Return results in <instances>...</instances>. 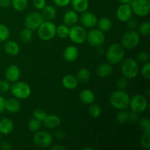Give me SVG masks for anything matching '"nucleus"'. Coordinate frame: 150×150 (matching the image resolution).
<instances>
[{
	"label": "nucleus",
	"mask_w": 150,
	"mask_h": 150,
	"mask_svg": "<svg viewBox=\"0 0 150 150\" xmlns=\"http://www.w3.org/2000/svg\"><path fill=\"white\" fill-rule=\"evenodd\" d=\"M120 43H112L107 49L106 59L111 64H117L121 62L125 56V51Z\"/></svg>",
	"instance_id": "nucleus-1"
},
{
	"label": "nucleus",
	"mask_w": 150,
	"mask_h": 150,
	"mask_svg": "<svg viewBox=\"0 0 150 150\" xmlns=\"http://www.w3.org/2000/svg\"><path fill=\"white\" fill-rule=\"evenodd\" d=\"M130 97L124 90L114 91L111 94L109 102L114 108L118 110L126 109L129 107Z\"/></svg>",
	"instance_id": "nucleus-2"
},
{
	"label": "nucleus",
	"mask_w": 150,
	"mask_h": 150,
	"mask_svg": "<svg viewBox=\"0 0 150 150\" xmlns=\"http://www.w3.org/2000/svg\"><path fill=\"white\" fill-rule=\"evenodd\" d=\"M121 72L123 76L127 79H132L138 76L139 72V63L136 60L127 58L121 62Z\"/></svg>",
	"instance_id": "nucleus-3"
},
{
	"label": "nucleus",
	"mask_w": 150,
	"mask_h": 150,
	"mask_svg": "<svg viewBox=\"0 0 150 150\" xmlns=\"http://www.w3.org/2000/svg\"><path fill=\"white\" fill-rule=\"evenodd\" d=\"M12 95L14 98L18 100H26L29 98L32 93V89L30 86L26 82L16 81L10 86V89Z\"/></svg>",
	"instance_id": "nucleus-4"
},
{
	"label": "nucleus",
	"mask_w": 150,
	"mask_h": 150,
	"mask_svg": "<svg viewBox=\"0 0 150 150\" xmlns=\"http://www.w3.org/2000/svg\"><path fill=\"white\" fill-rule=\"evenodd\" d=\"M57 26L50 21H44L38 29V35L41 40L48 41L57 35Z\"/></svg>",
	"instance_id": "nucleus-5"
},
{
	"label": "nucleus",
	"mask_w": 150,
	"mask_h": 150,
	"mask_svg": "<svg viewBox=\"0 0 150 150\" xmlns=\"http://www.w3.org/2000/svg\"><path fill=\"white\" fill-rule=\"evenodd\" d=\"M140 42V35L136 30H130L122 35L121 45L125 49L130 50L136 48Z\"/></svg>",
	"instance_id": "nucleus-6"
},
{
	"label": "nucleus",
	"mask_w": 150,
	"mask_h": 150,
	"mask_svg": "<svg viewBox=\"0 0 150 150\" xmlns=\"http://www.w3.org/2000/svg\"><path fill=\"white\" fill-rule=\"evenodd\" d=\"M132 12L139 17H145L150 12L149 0H132L130 4Z\"/></svg>",
	"instance_id": "nucleus-7"
},
{
	"label": "nucleus",
	"mask_w": 150,
	"mask_h": 150,
	"mask_svg": "<svg viewBox=\"0 0 150 150\" xmlns=\"http://www.w3.org/2000/svg\"><path fill=\"white\" fill-rule=\"evenodd\" d=\"M86 35L87 32L83 26L76 24L70 27L68 37L74 43L82 44L86 40Z\"/></svg>",
	"instance_id": "nucleus-8"
},
{
	"label": "nucleus",
	"mask_w": 150,
	"mask_h": 150,
	"mask_svg": "<svg viewBox=\"0 0 150 150\" xmlns=\"http://www.w3.org/2000/svg\"><path fill=\"white\" fill-rule=\"evenodd\" d=\"M86 41L89 45L93 48L102 46L105 41V37L103 32L99 29H93L87 32L86 35Z\"/></svg>",
	"instance_id": "nucleus-9"
},
{
	"label": "nucleus",
	"mask_w": 150,
	"mask_h": 150,
	"mask_svg": "<svg viewBox=\"0 0 150 150\" xmlns=\"http://www.w3.org/2000/svg\"><path fill=\"white\" fill-rule=\"evenodd\" d=\"M131 111L137 113H142L146 110L148 107V101L146 96L142 95H136L130 99L129 103Z\"/></svg>",
	"instance_id": "nucleus-10"
},
{
	"label": "nucleus",
	"mask_w": 150,
	"mask_h": 150,
	"mask_svg": "<svg viewBox=\"0 0 150 150\" xmlns=\"http://www.w3.org/2000/svg\"><path fill=\"white\" fill-rule=\"evenodd\" d=\"M33 142L40 148L48 147L52 144L53 137L48 131H37L33 136Z\"/></svg>",
	"instance_id": "nucleus-11"
},
{
	"label": "nucleus",
	"mask_w": 150,
	"mask_h": 150,
	"mask_svg": "<svg viewBox=\"0 0 150 150\" xmlns=\"http://www.w3.org/2000/svg\"><path fill=\"white\" fill-rule=\"evenodd\" d=\"M44 21L45 20L40 13L32 12V13H29L25 18L24 24L26 28L34 31L38 29Z\"/></svg>",
	"instance_id": "nucleus-12"
},
{
	"label": "nucleus",
	"mask_w": 150,
	"mask_h": 150,
	"mask_svg": "<svg viewBox=\"0 0 150 150\" xmlns=\"http://www.w3.org/2000/svg\"><path fill=\"white\" fill-rule=\"evenodd\" d=\"M81 13L80 21L82 26H83L85 29H92L97 26L98 19L96 15L88 11H84Z\"/></svg>",
	"instance_id": "nucleus-13"
},
{
	"label": "nucleus",
	"mask_w": 150,
	"mask_h": 150,
	"mask_svg": "<svg viewBox=\"0 0 150 150\" xmlns=\"http://www.w3.org/2000/svg\"><path fill=\"white\" fill-rule=\"evenodd\" d=\"M117 18L120 21L126 23L133 16V12L130 4H121L117 10Z\"/></svg>",
	"instance_id": "nucleus-14"
},
{
	"label": "nucleus",
	"mask_w": 150,
	"mask_h": 150,
	"mask_svg": "<svg viewBox=\"0 0 150 150\" xmlns=\"http://www.w3.org/2000/svg\"><path fill=\"white\" fill-rule=\"evenodd\" d=\"M21 76V72L20 68L17 65L12 64L10 65L5 70L4 76L5 79L10 83H14V82L18 81L20 79Z\"/></svg>",
	"instance_id": "nucleus-15"
},
{
	"label": "nucleus",
	"mask_w": 150,
	"mask_h": 150,
	"mask_svg": "<svg viewBox=\"0 0 150 150\" xmlns=\"http://www.w3.org/2000/svg\"><path fill=\"white\" fill-rule=\"evenodd\" d=\"M79 49L75 45H69L64 48L63 51V57L64 60L68 62H73L76 61L79 57Z\"/></svg>",
	"instance_id": "nucleus-16"
},
{
	"label": "nucleus",
	"mask_w": 150,
	"mask_h": 150,
	"mask_svg": "<svg viewBox=\"0 0 150 150\" xmlns=\"http://www.w3.org/2000/svg\"><path fill=\"white\" fill-rule=\"evenodd\" d=\"M61 119L56 114H47L46 117L43 120L42 122L45 127L48 129H56L61 125Z\"/></svg>",
	"instance_id": "nucleus-17"
},
{
	"label": "nucleus",
	"mask_w": 150,
	"mask_h": 150,
	"mask_svg": "<svg viewBox=\"0 0 150 150\" xmlns=\"http://www.w3.org/2000/svg\"><path fill=\"white\" fill-rule=\"evenodd\" d=\"M20 101L17 98H8L5 100L4 103V109L7 112L11 113V114H15L20 111L21 109Z\"/></svg>",
	"instance_id": "nucleus-18"
},
{
	"label": "nucleus",
	"mask_w": 150,
	"mask_h": 150,
	"mask_svg": "<svg viewBox=\"0 0 150 150\" xmlns=\"http://www.w3.org/2000/svg\"><path fill=\"white\" fill-rule=\"evenodd\" d=\"M79 15L76 11L74 10H67L63 16V21H64V24L67 25L69 27L73 26L77 23L79 21Z\"/></svg>",
	"instance_id": "nucleus-19"
},
{
	"label": "nucleus",
	"mask_w": 150,
	"mask_h": 150,
	"mask_svg": "<svg viewBox=\"0 0 150 150\" xmlns=\"http://www.w3.org/2000/svg\"><path fill=\"white\" fill-rule=\"evenodd\" d=\"M14 129V123L13 120L7 117H4L0 120V133L3 135L10 134Z\"/></svg>",
	"instance_id": "nucleus-20"
},
{
	"label": "nucleus",
	"mask_w": 150,
	"mask_h": 150,
	"mask_svg": "<svg viewBox=\"0 0 150 150\" xmlns=\"http://www.w3.org/2000/svg\"><path fill=\"white\" fill-rule=\"evenodd\" d=\"M113 72L112 64L110 63H102L97 67L96 74L100 78H106L109 76Z\"/></svg>",
	"instance_id": "nucleus-21"
},
{
	"label": "nucleus",
	"mask_w": 150,
	"mask_h": 150,
	"mask_svg": "<svg viewBox=\"0 0 150 150\" xmlns=\"http://www.w3.org/2000/svg\"><path fill=\"white\" fill-rule=\"evenodd\" d=\"M4 50L9 56H16L20 51V46L18 43L14 40H7L4 45Z\"/></svg>",
	"instance_id": "nucleus-22"
},
{
	"label": "nucleus",
	"mask_w": 150,
	"mask_h": 150,
	"mask_svg": "<svg viewBox=\"0 0 150 150\" xmlns=\"http://www.w3.org/2000/svg\"><path fill=\"white\" fill-rule=\"evenodd\" d=\"M62 83L65 89L72 90L77 87L78 84H79V81L76 79V76L71 74H68L63 77Z\"/></svg>",
	"instance_id": "nucleus-23"
},
{
	"label": "nucleus",
	"mask_w": 150,
	"mask_h": 150,
	"mask_svg": "<svg viewBox=\"0 0 150 150\" xmlns=\"http://www.w3.org/2000/svg\"><path fill=\"white\" fill-rule=\"evenodd\" d=\"M80 100L86 105H90L95 102V95L91 89H84L80 92L79 95Z\"/></svg>",
	"instance_id": "nucleus-24"
},
{
	"label": "nucleus",
	"mask_w": 150,
	"mask_h": 150,
	"mask_svg": "<svg viewBox=\"0 0 150 150\" xmlns=\"http://www.w3.org/2000/svg\"><path fill=\"white\" fill-rule=\"evenodd\" d=\"M42 16L45 21H51L54 20L57 16V10L55 7L52 5H45L42 9Z\"/></svg>",
	"instance_id": "nucleus-25"
},
{
	"label": "nucleus",
	"mask_w": 150,
	"mask_h": 150,
	"mask_svg": "<svg viewBox=\"0 0 150 150\" xmlns=\"http://www.w3.org/2000/svg\"><path fill=\"white\" fill-rule=\"evenodd\" d=\"M70 3L73 10L77 13L86 11L89 7V0H71Z\"/></svg>",
	"instance_id": "nucleus-26"
},
{
	"label": "nucleus",
	"mask_w": 150,
	"mask_h": 150,
	"mask_svg": "<svg viewBox=\"0 0 150 150\" xmlns=\"http://www.w3.org/2000/svg\"><path fill=\"white\" fill-rule=\"evenodd\" d=\"M97 26H98V29L102 32H108L112 29L113 23L111 19H109L108 18L103 17L98 21Z\"/></svg>",
	"instance_id": "nucleus-27"
},
{
	"label": "nucleus",
	"mask_w": 150,
	"mask_h": 150,
	"mask_svg": "<svg viewBox=\"0 0 150 150\" xmlns=\"http://www.w3.org/2000/svg\"><path fill=\"white\" fill-rule=\"evenodd\" d=\"M76 79H78L79 82L81 83H86L91 78V73L89 70L85 67H82L79 71L77 72L76 74Z\"/></svg>",
	"instance_id": "nucleus-28"
},
{
	"label": "nucleus",
	"mask_w": 150,
	"mask_h": 150,
	"mask_svg": "<svg viewBox=\"0 0 150 150\" xmlns=\"http://www.w3.org/2000/svg\"><path fill=\"white\" fill-rule=\"evenodd\" d=\"M11 5L15 10L22 12L28 6V0H11Z\"/></svg>",
	"instance_id": "nucleus-29"
},
{
	"label": "nucleus",
	"mask_w": 150,
	"mask_h": 150,
	"mask_svg": "<svg viewBox=\"0 0 150 150\" xmlns=\"http://www.w3.org/2000/svg\"><path fill=\"white\" fill-rule=\"evenodd\" d=\"M69 30H70V27L65 24L59 25V26H57V36L60 38H68L69 35Z\"/></svg>",
	"instance_id": "nucleus-30"
},
{
	"label": "nucleus",
	"mask_w": 150,
	"mask_h": 150,
	"mask_svg": "<svg viewBox=\"0 0 150 150\" xmlns=\"http://www.w3.org/2000/svg\"><path fill=\"white\" fill-rule=\"evenodd\" d=\"M101 113H102V109L99 105L94 103L89 105V114L92 118H98L101 115Z\"/></svg>",
	"instance_id": "nucleus-31"
},
{
	"label": "nucleus",
	"mask_w": 150,
	"mask_h": 150,
	"mask_svg": "<svg viewBox=\"0 0 150 150\" xmlns=\"http://www.w3.org/2000/svg\"><path fill=\"white\" fill-rule=\"evenodd\" d=\"M27 127L28 129H29L31 132L35 133V132L38 131V130L40 129L41 122L39 121L38 120H37V119L32 117V118H31L30 120H29V122H28Z\"/></svg>",
	"instance_id": "nucleus-32"
},
{
	"label": "nucleus",
	"mask_w": 150,
	"mask_h": 150,
	"mask_svg": "<svg viewBox=\"0 0 150 150\" xmlns=\"http://www.w3.org/2000/svg\"><path fill=\"white\" fill-rule=\"evenodd\" d=\"M32 30L25 27L24 29H22L20 32V38L22 40V42L24 43H27L29 41H31L32 38Z\"/></svg>",
	"instance_id": "nucleus-33"
},
{
	"label": "nucleus",
	"mask_w": 150,
	"mask_h": 150,
	"mask_svg": "<svg viewBox=\"0 0 150 150\" xmlns=\"http://www.w3.org/2000/svg\"><path fill=\"white\" fill-rule=\"evenodd\" d=\"M10 29L6 25L0 23V42L7 41L10 38Z\"/></svg>",
	"instance_id": "nucleus-34"
},
{
	"label": "nucleus",
	"mask_w": 150,
	"mask_h": 150,
	"mask_svg": "<svg viewBox=\"0 0 150 150\" xmlns=\"http://www.w3.org/2000/svg\"><path fill=\"white\" fill-rule=\"evenodd\" d=\"M120 112L117 115V121L119 124L124 125L128 122V114L129 111H126L125 109L120 110Z\"/></svg>",
	"instance_id": "nucleus-35"
},
{
	"label": "nucleus",
	"mask_w": 150,
	"mask_h": 150,
	"mask_svg": "<svg viewBox=\"0 0 150 150\" xmlns=\"http://www.w3.org/2000/svg\"><path fill=\"white\" fill-rule=\"evenodd\" d=\"M139 34L142 36H149L150 34V23L149 21H144L138 26Z\"/></svg>",
	"instance_id": "nucleus-36"
},
{
	"label": "nucleus",
	"mask_w": 150,
	"mask_h": 150,
	"mask_svg": "<svg viewBox=\"0 0 150 150\" xmlns=\"http://www.w3.org/2000/svg\"><path fill=\"white\" fill-rule=\"evenodd\" d=\"M141 145L144 149H150V130L149 131H144L142 138H141Z\"/></svg>",
	"instance_id": "nucleus-37"
},
{
	"label": "nucleus",
	"mask_w": 150,
	"mask_h": 150,
	"mask_svg": "<svg viewBox=\"0 0 150 150\" xmlns=\"http://www.w3.org/2000/svg\"><path fill=\"white\" fill-rule=\"evenodd\" d=\"M127 85H128V79L125 77L119 78L117 79V82H116V86H117V89L120 90H124L127 88Z\"/></svg>",
	"instance_id": "nucleus-38"
},
{
	"label": "nucleus",
	"mask_w": 150,
	"mask_h": 150,
	"mask_svg": "<svg viewBox=\"0 0 150 150\" xmlns=\"http://www.w3.org/2000/svg\"><path fill=\"white\" fill-rule=\"evenodd\" d=\"M47 114L44 110L41 109V108H37L33 111V117L37 119L39 121L42 122L44 119L46 117Z\"/></svg>",
	"instance_id": "nucleus-39"
},
{
	"label": "nucleus",
	"mask_w": 150,
	"mask_h": 150,
	"mask_svg": "<svg viewBox=\"0 0 150 150\" xmlns=\"http://www.w3.org/2000/svg\"><path fill=\"white\" fill-rule=\"evenodd\" d=\"M141 73H142V77L144 78L146 80H149L150 78V63L149 62L144 63L141 70Z\"/></svg>",
	"instance_id": "nucleus-40"
},
{
	"label": "nucleus",
	"mask_w": 150,
	"mask_h": 150,
	"mask_svg": "<svg viewBox=\"0 0 150 150\" xmlns=\"http://www.w3.org/2000/svg\"><path fill=\"white\" fill-rule=\"evenodd\" d=\"M139 125L140 128L144 131H149L150 130V122L148 118H142L139 120Z\"/></svg>",
	"instance_id": "nucleus-41"
},
{
	"label": "nucleus",
	"mask_w": 150,
	"mask_h": 150,
	"mask_svg": "<svg viewBox=\"0 0 150 150\" xmlns=\"http://www.w3.org/2000/svg\"><path fill=\"white\" fill-rule=\"evenodd\" d=\"M149 55L146 51H141L137 54V61L142 63H146L149 62Z\"/></svg>",
	"instance_id": "nucleus-42"
},
{
	"label": "nucleus",
	"mask_w": 150,
	"mask_h": 150,
	"mask_svg": "<svg viewBox=\"0 0 150 150\" xmlns=\"http://www.w3.org/2000/svg\"><path fill=\"white\" fill-rule=\"evenodd\" d=\"M10 89V82L7 80H0V92L7 93Z\"/></svg>",
	"instance_id": "nucleus-43"
},
{
	"label": "nucleus",
	"mask_w": 150,
	"mask_h": 150,
	"mask_svg": "<svg viewBox=\"0 0 150 150\" xmlns=\"http://www.w3.org/2000/svg\"><path fill=\"white\" fill-rule=\"evenodd\" d=\"M126 23H127V26L130 30H136V29H137L139 26L138 21L133 18H130Z\"/></svg>",
	"instance_id": "nucleus-44"
},
{
	"label": "nucleus",
	"mask_w": 150,
	"mask_h": 150,
	"mask_svg": "<svg viewBox=\"0 0 150 150\" xmlns=\"http://www.w3.org/2000/svg\"><path fill=\"white\" fill-rule=\"evenodd\" d=\"M32 4L36 9L42 10L46 5V1L45 0H32Z\"/></svg>",
	"instance_id": "nucleus-45"
},
{
	"label": "nucleus",
	"mask_w": 150,
	"mask_h": 150,
	"mask_svg": "<svg viewBox=\"0 0 150 150\" xmlns=\"http://www.w3.org/2000/svg\"><path fill=\"white\" fill-rule=\"evenodd\" d=\"M138 120H139V113L133 111H130L128 114V122L131 123H136L137 122Z\"/></svg>",
	"instance_id": "nucleus-46"
},
{
	"label": "nucleus",
	"mask_w": 150,
	"mask_h": 150,
	"mask_svg": "<svg viewBox=\"0 0 150 150\" xmlns=\"http://www.w3.org/2000/svg\"><path fill=\"white\" fill-rule=\"evenodd\" d=\"M53 1L58 7H64L68 5L70 1H71V0H53Z\"/></svg>",
	"instance_id": "nucleus-47"
},
{
	"label": "nucleus",
	"mask_w": 150,
	"mask_h": 150,
	"mask_svg": "<svg viewBox=\"0 0 150 150\" xmlns=\"http://www.w3.org/2000/svg\"><path fill=\"white\" fill-rule=\"evenodd\" d=\"M55 137L59 140H62L64 139L66 137V133L64 130H58L56 131L55 133Z\"/></svg>",
	"instance_id": "nucleus-48"
},
{
	"label": "nucleus",
	"mask_w": 150,
	"mask_h": 150,
	"mask_svg": "<svg viewBox=\"0 0 150 150\" xmlns=\"http://www.w3.org/2000/svg\"><path fill=\"white\" fill-rule=\"evenodd\" d=\"M0 148L2 150H11L13 149L12 147V145L10 144V143L7 142H4L1 144V146H0Z\"/></svg>",
	"instance_id": "nucleus-49"
},
{
	"label": "nucleus",
	"mask_w": 150,
	"mask_h": 150,
	"mask_svg": "<svg viewBox=\"0 0 150 150\" xmlns=\"http://www.w3.org/2000/svg\"><path fill=\"white\" fill-rule=\"evenodd\" d=\"M11 5V0H0V7L2 8H7Z\"/></svg>",
	"instance_id": "nucleus-50"
},
{
	"label": "nucleus",
	"mask_w": 150,
	"mask_h": 150,
	"mask_svg": "<svg viewBox=\"0 0 150 150\" xmlns=\"http://www.w3.org/2000/svg\"><path fill=\"white\" fill-rule=\"evenodd\" d=\"M4 103H5V99L0 95V114H1V113L5 111V109H4Z\"/></svg>",
	"instance_id": "nucleus-51"
},
{
	"label": "nucleus",
	"mask_w": 150,
	"mask_h": 150,
	"mask_svg": "<svg viewBox=\"0 0 150 150\" xmlns=\"http://www.w3.org/2000/svg\"><path fill=\"white\" fill-rule=\"evenodd\" d=\"M51 149L52 150H66L67 148L64 147V146H62V145H57V146H54L52 147H51Z\"/></svg>",
	"instance_id": "nucleus-52"
},
{
	"label": "nucleus",
	"mask_w": 150,
	"mask_h": 150,
	"mask_svg": "<svg viewBox=\"0 0 150 150\" xmlns=\"http://www.w3.org/2000/svg\"><path fill=\"white\" fill-rule=\"evenodd\" d=\"M97 48V54H98V55L101 56L104 54V52H105V50H104V48H103V45L102 46L98 47V48Z\"/></svg>",
	"instance_id": "nucleus-53"
},
{
	"label": "nucleus",
	"mask_w": 150,
	"mask_h": 150,
	"mask_svg": "<svg viewBox=\"0 0 150 150\" xmlns=\"http://www.w3.org/2000/svg\"><path fill=\"white\" fill-rule=\"evenodd\" d=\"M121 4H130L132 0H117Z\"/></svg>",
	"instance_id": "nucleus-54"
},
{
	"label": "nucleus",
	"mask_w": 150,
	"mask_h": 150,
	"mask_svg": "<svg viewBox=\"0 0 150 150\" xmlns=\"http://www.w3.org/2000/svg\"><path fill=\"white\" fill-rule=\"evenodd\" d=\"M93 149H92V147H89V148H88V147H86V148H83V149H82V150H92Z\"/></svg>",
	"instance_id": "nucleus-55"
},
{
	"label": "nucleus",
	"mask_w": 150,
	"mask_h": 150,
	"mask_svg": "<svg viewBox=\"0 0 150 150\" xmlns=\"http://www.w3.org/2000/svg\"><path fill=\"white\" fill-rule=\"evenodd\" d=\"M149 89H147V90H146V96H147V97H149Z\"/></svg>",
	"instance_id": "nucleus-56"
},
{
	"label": "nucleus",
	"mask_w": 150,
	"mask_h": 150,
	"mask_svg": "<svg viewBox=\"0 0 150 150\" xmlns=\"http://www.w3.org/2000/svg\"><path fill=\"white\" fill-rule=\"evenodd\" d=\"M0 141H1V133H0Z\"/></svg>",
	"instance_id": "nucleus-57"
}]
</instances>
